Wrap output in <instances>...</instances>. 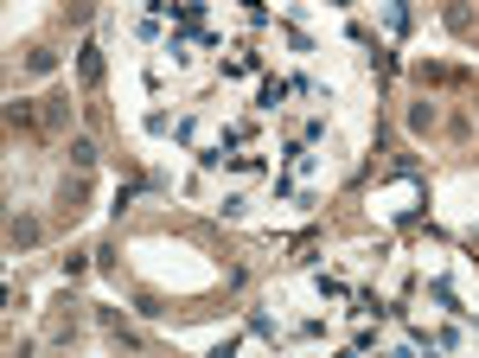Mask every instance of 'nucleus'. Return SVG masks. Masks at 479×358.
<instances>
[{
    "label": "nucleus",
    "mask_w": 479,
    "mask_h": 358,
    "mask_svg": "<svg viewBox=\"0 0 479 358\" xmlns=\"http://www.w3.org/2000/svg\"><path fill=\"white\" fill-rule=\"evenodd\" d=\"M288 96H294V77H263V84H256V109L263 115H275Z\"/></svg>",
    "instance_id": "1"
},
{
    "label": "nucleus",
    "mask_w": 479,
    "mask_h": 358,
    "mask_svg": "<svg viewBox=\"0 0 479 358\" xmlns=\"http://www.w3.org/2000/svg\"><path fill=\"white\" fill-rule=\"evenodd\" d=\"M103 77V58H96V45H83V84H96Z\"/></svg>",
    "instance_id": "2"
}]
</instances>
